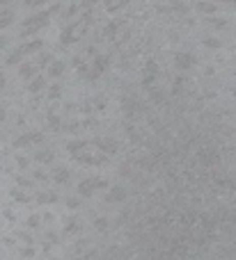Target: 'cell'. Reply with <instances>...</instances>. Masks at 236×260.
I'll use <instances>...</instances> for the list:
<instances>
[{
	"mask_svg": "<svg viewBox=\"0 0 236 260\" xmlns=\"http://www.w3.org/2000/svg\"><path fill=\"white\" fill-rule=\"evenodd\" d=\"M94 187L103 189L106 187V180H101V178H87V180H83V183L78 185V192L85 194V197H90V194L94 192Z\"/></svg>",
	"mask_w": 236,
	"mask_h": 260,
	"instance_id": "cell-1",
	"label": "cell"
},
{
	"mask_svg": "<svg viewBox=\"0 0 236 260\" xmlns=\"http://www.w3.org/2000/svg\"><path fill=\"white\" fill-rule=\"evenodd\" d=\"M195 64V57L191 53H177V67L179 69H188Z\"/></svg>",
	"mask_w": 236,
	"mask_h": 260,
	"instance_id": "cell-4",
	"label": "cell"
},
{
	"mask_svg": "<svg viewBox=\"0 0 236 260\" xmlns=\"http://www.w3.org/2000/svg\"><path fill=\"white\" fill-rule=\"evenodd\" d=\"M197 9H200V12H206V14H214V12H216V5L200 3V5H197Z\"/></svg>",
	"mask_w": 236,
	"mask_h": 260,
	"instance_id": "cell-5",
	"label": "cell"
},
{
	"mask_svg": "<svg viewBox=\"0 0 236 260\" xmlns=\"http://www.w3.org/2000/svg\"><path fill=\"white\" fill-rule=\"evenodd\" d=\"M204 44L209 46V48H218V46H220V41H218V39H206Z\"/></svg>",
	"mask_w": 236,
	"mask_h": 260,
	"instance_id": "cell-8",
	"label": "cell"
},
{
	"mask_svg": "<svg viewBox=\"0 0 236 260\" xmlns=\"http://www.w3.org/2000/svg\"><path fill=\"white\" fill-rule=\"evenodd\" d=\"M46 21H48V14H39V16L32 18V21H25V35L28 32H32V30H37L39 25H44Z\"/></svg>",
	"mask_w": 236,
	"mask_h": 260,
	"instance_id": "cell-3",
	"label": "cell"
},
{
	"mask_svg": "<svg viewBox=\"0 0 236 260\" xmlns=\"http://www.w3.org/2000/svg\"><path fill=\"white\" fill-rule=\"evenodd\" d=\"M122 197H124V192H122L119 187H115V192H113V194H108L110 201H117V199H122Z\"/></svg>",
	"mask_w": 236,
	"mask_h": 260,
	"instance_id": "cell-6",
	"label": "cell"
},
{
	"mask_svg": "<svg viewBox=\"0 0 236 260\" xmlns=\"http://www.w3.org/2000/svg\"><path fill=\"white\" fill-rule=\"evenodd\" d=\"M55 178L60 180V183H64V178H67V174H64V169H58V176Z\"/></svg>",
	"mask_w": 236,
	"mask_h": 260,
	"instance_id": "cell-10",
	"label": "cell"
},
{
	"mask_svg": "<svg viewBox=\"0 0 236 260\" xmlns=\"http://www.w3.org/2000/svg\"><path fill=\"white\" fill-rule=\"evenodd\" d=\"M0 3H5V0H0Z\"/></svg>",
	"mask_w": 236,
	"mask_h": 260,
	"instance_id": "cell-12",
	"label": "cell"
},
{
	"mask_svg": "<svg viewBox=\"0 0 236 260\" xmlns=\"http://www.w3.org/2000/svg\"><path fill=\"white\" fill-rule=\"evenodd\" d=\"M39 46H41V41H32L30 46H23V48H18V50H16V53H14V55H9V59H7V62H9V64L18 62V59H21V57H23V55H25V53H30V50H37V48H39Z\"/></svg>",
	"mask_w": 236,
	"mask_h": 260,
	"instance_id": "cell-2",
	"label": "cell"
},
{
	"mask_svg": "<svg viewBox=\"0 0 236 260\" xmlns=\"http://www.w3.org/2000/svg\"><path fill=\"white\" fill-rule=\"evenodd\" d=\"M225 3H236V0H225Z\"/></svg>",
	"mask_w": 236,
	"mask_h": 260,
	"instance_id": "cell-11",
	"label": "cell"
},
{
	"mask_svg": "<svg viewBox=\"0 0 236 260\" xmlns=\"http://www.w3.org/2000/svg\"><path fill=\"white\" fill-rule=\"evenodd\" d=\"M39 201H55V194H39Z\"/></svg>",
	"mask_w": 236,
	"mask_h": 260,
	"instance_id": "cell-7",
	"label": "cell"
},
{
	"mask_svg": "<svg viewBox=\"0 0 236 260\" xmlns=\"http://www.w3.org/2000/svg\"><path fill=\"white\" fill-rule=\"evenodd\" d=\"M37 157H39L41 162H46V160H50V157H53V155H50V151H48V153L44 151V153H39V155H37Z\"/></svg>",
	"mask_w": 236,
	"mask_h": 260,
	"instance_id": "cell-9",
	"label": "cell"
}]
</instances>
